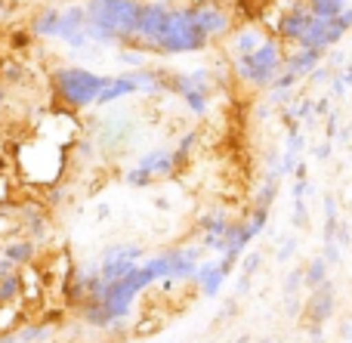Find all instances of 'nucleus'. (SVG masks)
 Segmentation results:
<instances>
[{
  "label": "nucleus",
  "instance_id": "nucleus-1",
  "mask_svg": "<svg viewBox=\"0 0 352 343\" xmlns=\"http://www.w3.org/2000/svg\"><path fill=\"white\" fill-rule=\"evenodd\" d=\"M62 167V155L53 142H28L19 148V170L28 183H53Z\"/></svg>",
  "mask_w": 352,
  "mask_h": 343
},
{
  "label": "nucleus",
  "instance_id": "nucleus-2",
  "mask_svg": "<svg viewBox=\"0 0 352 343\" xmlns=\"http://www.w3.org/2000/svg\"><path fill=\"white\" fill-rule=\"evenodd\" d=\"M140 10L133 0H96L93 3V22L102 31H111V34H127V31H136V22H140Z\"/></svg>",
  "mask_w": 352,
  "mask_h": 343
},
{
  "label": "nucleus",
  "instance_id": "nucleus-3",
  "mask_svg": "<svg viewBox=\"0 0 352 343\" xmlns=\"http://www.w3.org/2000/svg\"><path fill=\"white\" fill-rule=\"evenodd\" d=\"M56 84H59L62 99H68L72 105H84L102 93L105 80L96 78V74H90V71H80V68H65V71H59Z\"/></svg>",
  "mask_w": 352,
  "mask_h": 343
}]
</instances>
